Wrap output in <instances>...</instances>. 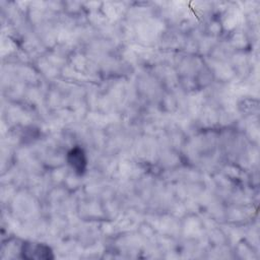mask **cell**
<instances>
[{"mask_svg":"<svg viewBox=\"0 0 260 260\" xmlns=\"http://www.w3.org/2000/svg\"><path fill=\"white\" fill-rule=\"evenodd\" d=\"M21 257L24 259H53L54 254L52 249L42 243H32V242H25L22 244L20 249Z\"/></svg>","mask_w":260,"mask_h":260,"instance_id":"cell-1","label":"cell"},{"mask_svg":"<svg viewBox=\"0 0 260 260\" xmlns=\"http://www.w3.org/2000/svg\"><path fill=\"white\" fill-rule=\"evenodd\" d=\"M67 162L69 167L73 170V172L78 175L82 176L87 169V156L84 149L80 146L72 147L66 156Z\"/></svg>","mask_w":260,"mask_h":260,"instance_id":"cell-2","label":"cell"}]
</instances>
